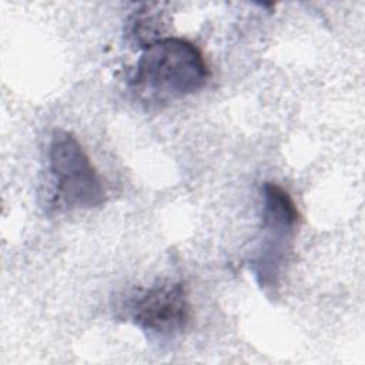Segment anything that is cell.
<instances>
[{"label": "cell", "instance_id": "1", "mask_svg": "<svg viewBox=\"0 0 365 365\" xmlns=\"http://www.w3.org/2000/svg\"><path fill=\"white\" fill-rule=\"evenodd\" d=\"M210 76L204 54L192 41L160 37L143 48L130 86L141 101L160 106L200 91Z\"/></svg>", "mask_w": 365, "mask_h": 365}, {"label": "cell", "instance_id": "2", "mask_svg": "<svg viewBox=\"0 0 365 365\" xmlns=\"http://www.w3.org/2000/svg\"><path fill=\"white\" fill-rule=\"evenodd\" d=\"M48 168L53 182V208L91 210L107 200L103 177L77 137L56 128L48 143Z\"/></svg>", "mask_w": 365, "mask_h": 365}, {"label": "cell", "instance_id": "3", "mask_svg": "<svg viewBox=\"0 0 365 365\" xmlns=\"http://www.w3.org/2000/svg\"><path fill=\"white\" fill-rule=\"evenodd\" d=\"M261 200L262 238L251 261V269L258 285L265 292H274L279 287L292 251L301 214L291 194L275 182L262 184Z\"/></svg>", "mask_w": 365, "mask_h": 365}, {"label": "cell", "instance_id": "4", "mask_svg": "<svg viewBox=\"0 0 365 365\" xmlns=\"http://www.w3.org/2000/svg\"><path fill=\"white\" fill-rule=\"evenodd\" d=\"M128 312L135 327L160 339L182 335L192 322L188 291L178 281H160L141 289L131 298Z\"/></svg>", "mask_w": 365, "mask_h": 365}]
</instances>
